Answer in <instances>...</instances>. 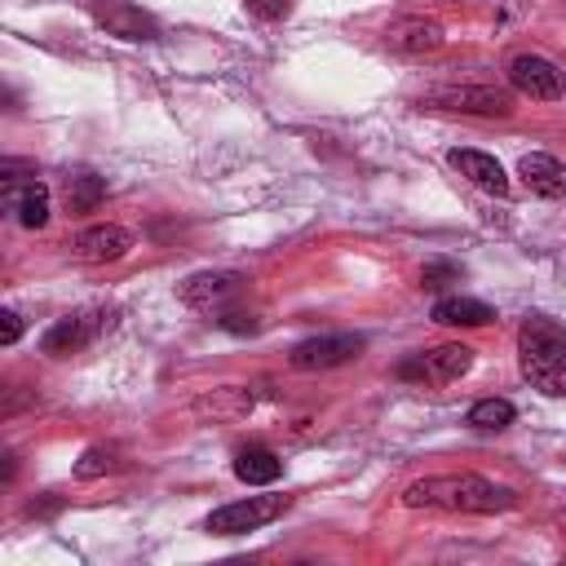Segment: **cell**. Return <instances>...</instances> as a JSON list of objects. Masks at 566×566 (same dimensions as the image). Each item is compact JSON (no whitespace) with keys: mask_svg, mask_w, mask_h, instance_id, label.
Segmentation results:
<instances>
[{"mask_svg":"<svg viewBox=\"0 0 566 566\" xmlns=\"http://www.w3.org/2000/svg\"><path fill=\"white\" fill-rule=\"evenodd\" d=\"M407 509H447V513H504L517 504V491L478 473H433L402 491Z\"/></svg>","mask_w":566,"mask_h":566,"instance_id":"cell-1","label":"cell"},{"mask_svg":"<svg viewBox=\"0 0 566 566\" xmlns=\"http://www.w3.org/2000/svg\"><path fill=\"white\" fill-rule=\"evenodd\" d=\"M517 367L539 394L566 398V327L531 314L517 327Z\"/></svg>","mask_w":566,"mask_h":566,"instance_id":"cell-2","label":"cell"},{"mask_svg":"<svg viewBox=\"0 0 566 566\" xmlns=\"http://www.w3.org/2000/svg\"><path fill=\"white\" fill-rule=\"evenodd\" d=\"M469 367H473V349L460 345V340H447V345H433V349H420V354L402 358L398 376L402 380H424V385H447V380H460Z\"/></svg>","mask_w":566,"mask_h":566,"instance_id":"cell-3","label":"cell"},{"mask_svg":"<svg viewBox=\"0 0 566 566\" xmlns=\"http://www.w3.org/2000/svg\"><path fill=\"white\" fill-rule=\"evenodd\" d=\"M287 509V495H248V500H234V504H221L208 513L203 531L212 535H243V531H261L270 526L279 513Z\"/></svg>","mask_w":566,"mask_h":566,"instance_id":"cell-4","label":"cell"},{"mask_svg":"<svg viewBox=\"0 0 566 566\" xmlns=\"http://www.w3.org/2000/svg\"><path fill=\"white\" fill-rule=\"evenodd\" d=\"M363 345H367V340H363L358 332H332V336H310V340L292 345L287 363H292L296 371H327V367H340V363L358 358V349H363Z\"/></svg>","mask_w":566,"mask_h":566,"instance_id":"cell-5","label":"cell"},{"mask_svg":"<svg viewBox=\"0 0 566 566\" xmlns=\"http://www.w3.org/2000/svg\"><path fill=\"white\" fill-rule=\"evenodd\" d=\"M509 84L531 102H557L566 93V75L557 71V62H548L539 53H517L509 62Z\"/></svg>","mask_w":566,"mask_h":566,"instance_id":"cell-6","label":"cell"},{"mask_svg":"<svg viewBox=\"0 0 566 566\" xmlns=\"http://www.w3.org/2000/svg\"><path fill=\"white\" fill-rule=\"evenodd\" d=\"M433 106L442 111H464V115H486V119H504L513 115V97L504 88H491V84H460V88H438L429 93Z\"/></svg>","mask_w":566,"mask_h":566,"instance_id":"cell-7","label":"cell"},{"mask_svg":"<svg viewBox=\"0 0 566 566\" xmlns=\"http://www.w3.org/2000/svg\"><path fill=\"white\" fill-rule=\"evenodd\" d=\"M88 18L115 40H155L159 35L155 18L128 0H88Z\"/></svg>","mask_w":566,"mask_h":566,"instance_id":"cell-8","label":"cell"},{"mask_svg":"<svg viewBox=\"0 0 566 566\" xmlns=\"http://www.w3.org/2000/svg\"><path fill=\"white\" fill-rule=\"evenodd\" d=\"M128 248H133V230H124V226H84L75 239H71V256L75 261H84V265H106V261H119V256H128Z\"/></svg>","mask_w":566,"mask_h":566,"instance_id":"cell-9","label":"cell"},{"mask_svg":"<svg viewBox=\"0 0 566 566\" xmlns=\"http://www.w3.org/2000/svg\"><path fill=\"white\" fill-rule=\"evenodd\" d=\"M106 327V318H102V310H80V314H66V318H57L49 332H44V340H40V349L49 354V358H66V354H80L97 332Z\"/></svg>","mask_w":566,"mask_h":566,"instance_id":"cell-10","label":"cell"},{"mask_svg":"<svg viewBox=\"0 0 566 566\" xmlns=\"http://www.w3.org/2000/svg\"><path fill=\"white\" fill-rule=\"evenodd\" d=\"M243 274L239 270H212V274H190L181 283V301L195 305V310H212V305H226L230 296L243 292Z\"/></svg>","mask_w":566,"mask_h":566,"instance_id":"cell-11","label":"cell"},{"mask_svg":"<svg viewBox=\"0 0 566 566\" xmlns=\"http://www.w3.org/2000/svg\"><path fill=\"white\" fill-rule=\"evenodd\" d=\"M4 208L13 212V221L22 230H40V226H49V186L13 181V186H4Z\"/></svg>","mask_w":566,"mask_h":566,"instance_id":"cell-12","label":"cell"},{"mask_svg":"<svg viewBox=\"0 0 566 566\" xmlns=\"http://www.w3.org/2000/svg\"><path fill=\"white\" fill-rule=\"evenodd\" d=\"M517 177L539 195V199H562L566 195V164L544 155V150H531L517 159Z\"/></svg>","mask_w":566,"mask_h":566,"instance_id":"cell-13","label":"cell"},{"mask_svg":"<svg viewBox=\"0 0 566 566\" xmlns=\"http://www.w3.org/2000/svg\"><path fill=\"white\" fill-rule=\"evenodd\" d=\"M385 44L394 53H411V57L416 53H433L442 44V27L429 22V18H398V22L385 27Z\"/></svg>","mask_w":566,"mask_h":566,"instance_id":"cell-14","label":"cell"},{"mask_svg":"<svg viewBox=\"0 0 566 566\" xmlns=\"http://www.w3.org/2000/svg\"><path fill=\"white\" fill-rule=\"evenodd\" d=\"M447 159H451V168H455L460 177H469L478 190L500 195V199L509 195V177H504L500 159H491V155H482V150H451Z\"/></svg>","mask_w":566,"mask_h":566,"instance_id":"cell-15","label":"cell"},{"mask_svg":"<svg viewBox=\"0 0 566 566\" xmlns=\"http://www.w3.org/2000/svg\"><path fill=\"white\" fill-rule=\"evenodd\" d=\"M495 318V310L478 296H442L433 301V323L442 327H486Z\"/></svg>","mask_w":566,"mask_h":566,"instance_id":"cell-16","label":"cell"},{"mask_svg":"<svg viewBox=\"0 0 566 566\" xmlns=\"http://www.w3.org/2000/svg\"><path fill=\"white\" fill-rule=\"evenodd\" d=\"M248 411H252V389L243 385H221L195 402V416H212V420H239Z\"/></svg>","mask_w":566,"mask_h":566,"instance_id":"cell-17","label":"cell"},{"mask_svg":"<svg viewBox=\"0 0 566 566\" xmlns=\"http://www.w3.org/2000/svg\"><path fill=\"white\" fill-rule=\"evenodd\" d=\"M279 473H283V460L270 447H243L234 455V478L248 482V486H270Z\"/></svg>","mask_w":566,"mask_h":566,"instance_id":"cell-18","label":"cell"},{"mask_svg":"<svg viewBox=\"0 0 566 566\" xmlns=\"http://www.w3.org/2000/svg\"><path fill=\"white\" fill-rule=\"evenodd\" d=\"M62 199H66V212H93L106 199V181L97 172H71L62 181Z\"/></svg>","mask_w":566,"mask_h":566,"instance_id":"cell-19","label":"cell"},{"mask_svg":"<svg viewBox=\"0 0 566 566\" xmlns=\"http://www.w3.org/2000/svg\"><path fill=\"white\" fill-rule=\"evenodd\" d=\"M513 416H517V407H513L509 398H478V402L464 411V424L491 433V429H509Z\"/></svg>","mask_w":566,"mask_h":566,"instance_id":"cell-20","label":"cell"},{"mask_svg":"<svg viewBox=\"0 0 566 566\" xmlns=\"http://www.w3.org/2000/svg\"><path fill=\"white\" fill-rule=\"evenodd\" d=\"M106 469H115V455L106 447H88L80 455V464H75V478H102Z\"/></svg>","mask_w":566,"mask_h":566,"instance_id":"cell-21","label":"cell"},{"mask_svg":"<svg viewBox=\"0 0 566 566\" xmlns=\"http://www.w3.org/2000/svg\"><path fill=\"white\" fill-rule=\"evenodd\" d=\"M455 279H460V265H451V261H429L420 270V283L424 287H442V283H455Z\"/></svg>","mask_w":566,"mask_h":566,"instance_id":"cell-22","label":"cell"},{"mask_svg":"<svg viewBox=\"0 0 566 566\" xmlns=\"http://www.w3.org/2000/svg\"><path fill=\"white\" fill-rule=\"evenodd\" d=\"M226 332H256L261 323H256V314H243V310H226L221 318H217Z\"/></svg>","mask_w":566,"mask_h":566,"instance_id":"cell-23","label":"cell"},{"mask_svg":"<svg viewBox=\"0 0 566 566\" xmlns=\"http://www.w3.org/2000/svg\"><path fill=\"white\" fill-rule=\"evenodd\" d=\"M256 18H283L287 13V0H243Z\"/></svg>","mask_w":566,"mask_h":566,"instance_id":"cell-24","label":"cell"},{"mask_svg":"<svg viewBox=\"0 0 566 566\" xmlns=\"http://www.w3.org/2000/svg\"><path fill=\"white\" fill-rule=\"evenodd\" d=\"M18 336H22V318H18L13 310H4V314H0V340H4V345H13Z\"/></svg>","mask_w":566,"mask_h":566,"instance_id":"cell-25","label":"cell"}]
</instances>
